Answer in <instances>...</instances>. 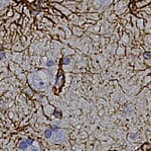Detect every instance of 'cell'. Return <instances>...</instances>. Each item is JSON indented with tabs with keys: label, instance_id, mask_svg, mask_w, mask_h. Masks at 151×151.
Listing matches in <instances>:
<instances>
[{
	"label": "cell",
	"instance_id": "cell-1",
	"mask_svg": "<svg viewBox=\"0 0 151 151\" xmlns=\"http://www.w3.org/2000/svg\"><path fill=\"white\" fill-rule=\"evenodd\" d=\"M32 143H33V140H32V139H25V140H22V141L19 142V144H18V148L21 149V150L26 149L29 145H31Z\"/></svg>",
	"mask_w": 151,
	"mask_h": 151
},
{
	"label": "cell",
	"instance_id": "cell-2",
	"mask_svg": "<svg viewBox=\"0 0 151 151\" xmlns=\"http://www.w3.org/2000/svg\"><path fill=\"white\" fill-rule=\"evenodd\" d=\"M51 135H52V131H51L50 128H49V129H47V130L44 131V136H45V138H50Z\"/></svg>",
	"mask_w": 151,
	"mask_h": 151
},
{
	"label": "cell",
	"instance_id": "cell-3",
	"mask_svg": "<svg viewBox=\"0 0 151 151\" xmlns=\"http://www.w3.org/2000/svg\"><path fill=\"white\" fill-rule=\"evenodd\" d=\"M70 62H71V59H70L69 57H64L63 60H62V63H63L64 65H69Z\"/></svg>",
	"mask_w": 151,
	"mask_h": 151
},
{
	"label": "cell",
	"instance_id": "cell-4",
	"mask_svg": "<svg viewBox=\"0 0 151 151\" xmlns=\"http://www.w3.org/2000/svg\"><path fill=\"white\" fill-rule=\"evenodd\" d=\"M8 4V0H0V8H2Z\"/></svg>",
	"mask_w": 151,
	"mask_h": 151
},
{
	"label": "cell",
	"instance_id": "cell-5",
	"mask_svg": "<svg viewBox=\"0 0 151 151\" xmlns=\"http://www.w3.org/2000/svg\"><path fill=\"white\" fill-rule=\"evenodd\" d=\"M50 129H51V131H52V132H57V131H58V129H59V127H58V126H56V125H52V126H50Z\"/></svg>",
	"mask_w": 151,
	"mask_h": 151
},
{
	"label": "cell",
	"instance_id": "cell-6",
	"mask_svg": "<svg viewBox=\"0 0 151 151\" xmlns=\"http://www.w3.org/2000/svg\"><path fill=\"white\" fill-rule=\"evenodd\" d=\"M53 65H54V61H52V60H50V61H48V63H47V66L48 67H51Z\"/></svg>",
	"mask_w": 151,
	"mask_h": 151
},
{
	"label": "cell",
	"instance_id": "cell-7",
	"mask_svg": "<svg viewBox=\"0 0 151 151\" xmlns=\"http://www.w3.org/2000/svg\"><path fill=\"white\" fill-rule=\"evenodd\" d=\"M4 57V51L1 49V47H0V59H2Z\"/></svg>",
	"mask_w": 151,
	"mask_h": 151
},
{
	"label": "cell",
	"instance_id": "cell-8",
	"mask_svg": "<svg viewBox=\"0 0 151 151\" xmlns=\"http://www.w3.org/2000/svg\"><path fill=\"white\" fill-rule=\"evenodd\" d=\"M56 118H60L62 117V115H60V112H55V115H54Z\"/></svg>",
	"mask_w": 151,
	"mask_h": 151
},
{
	"label": "cell",
	"instance_id": "cell-9",
	"mask_svg": "<svg viewBox=\"0 0 151 151\" xmlns=\"http://www.w3.org/2000/svg\"><path fill=\"white\" fill-rule=\"evenodd\" d=\"M99 1H101L102 3H108V2L110 1V0H99Z\"/></svg>",
	"mask_w": 151,
	"mask_h": 151
}]
</instances>
